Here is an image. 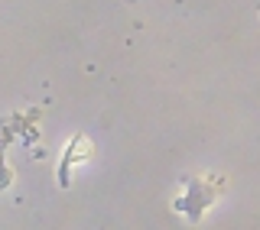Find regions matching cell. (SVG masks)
I'll return each mask as SVG.
<instances>
[{"label":"cell","mask_w":260,"mask_h":230,"mask_svg":"<svg viewBox=\"0 0 260 230\" xmlns=\"http://www.w3.org/2000/svg\"><path fill=\"white\" fill-rule=\"evenodd\" d=\"M91 159V139H88L85 133H75L69 139V146H65V156L59 162V185L69 188L72 185V172H75L81 162Z\"/></svg>","instance_id":"2"},{"label":"cell","mask_w":260,"mask_h":230,"mask_svg":"<svg viewBox=\"0 0 260 230\" xmlns=\"http://www.w3.org/2000/svg\"><path fill=\"white\" fill-rule=\"evenodd\" d=\"M221 188H224V182L215 175H189L185 178V191L176 198V211H182L192 224H202L205 211L218 201Z\"/></svg>","instance_id":"1"}]
</instances>
